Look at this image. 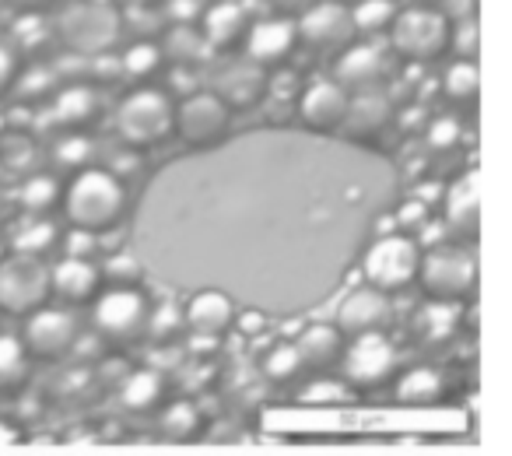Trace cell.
I'll use <instances>...</instances> for the list:
<instances>
[{"mask_svg":"<svg viewBox=\"0 0 512 456\" xmlns=\"http://www.w3.org/2000/svg\"><path fill=\"white\" fill-rule=\"evenodd\" d=\"M172 123H176V106L165 92L158 88H137L116 106L113 127L127 148H155V144L169 141Z\"/></svg>","mask_w":512,"mask_h":456,"instance_id":"7a4b0ae2","label":"cell"},{"mask_svg":"<svg viewBox=\"0 0 512 456\" xmlns=\"http://www.w3.org/2000/svg\"><path fill=\"white\" fill-rule=\"evenodd\" d=\"M393 123V102L383 92H369V95H351L348 113H344L341 134L348 141L369 144L376 137H383V130Z\"/></svg>","mask_w":512,"mask_h":456,"instance_id":"e0dca14e","label":"cell"},{"mask_svg":"<svg viewBox=\"0 0 512 456\" xmlns=\"http://www.w3.org/2000/svg\"><path fill=\"white\" fill-rule=\"evenodd\" d=\"M348 102L351 95L334 78H316L299 92V120L316 134H334L341 130Z\"/></svg>","mask_w":512,"mask_h":456,"instance_id":"9a60e30c","label":"cell"},{"mask_svg":"<svg viewBox=\"0 0 512 456\" xmlns=\"http://www.w3.org/2000/svg\"><path fill=\"white\" fill-rule=\"evenodd\" d=\"M337 369H341L344 383L355 386V390H376V386L390 383V379L397 376L400 355L386 334L351 337V341L344 344V355Z\"/></svg>","mask_w":512,"mask_h":456,"instance_id":"52a82bcc","label":"cell"},{"mask_svg":"<svg viewBox=\"0 0 512 456\" xmlns=\"http://www.w3.org/2000/svg\"><path fill=\"white\" fill-rule=\"evenodd\" d=\"M0 439H11V432H8L4 425H0Z\"/></svg>","mask_w":512,"mask_h":456,"instance_id":"7bdbcfd3","label":"cell"},{"mask_svg":"<svg viewBox=\"0 0 512 456\" xmlns=\"http://www.w3.org/2000/svg\"><path fill=\"white\" fill-rule=\"evenodd\" d=\"M60 197H64V186H60V179L50 176V172H32V176L18 186V207H22L29 218H43L46 211H53V207L60 204Z\"/></svg>","mask_w":512,"mask_h":456,"instance_id":"484cf974","label":"cell"},{"mask_svg":"<svg viewBox=\"0 0 512 456\" xmlns=\"http://www.w3.org/2000/svg\"><path fill=\"white\" fill-rule=\"evenodd\" d=\"M418 264H421V246L411 236L393 232V236H383L369 246V253L362 260V278L376 292L397 295L414 285Z\"/></svg>","mask_w":512,"mask_h":456,"instance_id":"5b68a950","label":"cell"},{"mask_svg":"<svg viewBox=\"0 0 512 456\" xmlns=\"http://www.w3.org/2000/svg\"><path fill=\"white\" fill-rule=\"evenodd\" d=\"M442 393V376L428 365H414L407 369L404 376L397 379V400L400 404H411V407H421V404H435Z\"/></svg>","mask_w":512,"mask_h":456,"instance_id":"4316f807","label":"cell"},{"mask_svg":"<svg viewBox=\"0 0 512 456\" xmlns=\"http://www.w3.org/2000/svg\"><path fill=\"white\" fill-rule=\"evenodd\" d=\"M449 50L463 60H477V50H481V32H477V22H456L449 25Z\"/></svg>","mask_w":512,"mask_h":456,"instance_id":"8d00e7d4","label":"cell"},{"mask_svg":"<svg viewBox=\"0 0 512 456\" xmlns=\"http://www.w3.org/2000/svg\"><path fill=\"white\" fill-rule=\"evenodd\" d=\"M92 155H95V144L88 141L85 134L60 137L57 148H53V162H57V169H67V172L88 169V165H92Z\"/></svg>","mask_w":512,"mask_h":456,"instance_id":"d6a6232c","label":"cell"},{"mask_svg":"<svg viewBox=\"0 0 512 456\" xmlns=\"http://www.w3.org/2000/svg\"><path fill=\"white\" fill-rule=\"evenodd\" d=\"M414 281L432 302H463L477 288V260L474 253L456 243L435 246V250L421 253L418 278Z\"/></svg>","mask_w":512,"mask_h":456,"instance_id":"3957f363","label":"cell"},{"mask_svg":"<svg viewBox=\"0 0 512 456\" xmlns=\"http://www.w3.org/2000/svg\"><path fill=\"white\" fill-rule=\"evenodd\" d=\"M29 376V355L22 341L11 334H0V393H11Z\"/></svg>","mask_w":512,"mask_h":456,"instance_id":"83f0119b","label":"cell"},{"mask_svg":"<svg viewBox=\"0 0 512 456\" xmlns=\"http://www.w3.org/2000/svg\"><path fill=\"white\" fill-rule=\"evenodd\" d=\"M60 246H64V257L92 260V253L99 250V239H95L92 232H78V228H71V236L60 239Z\"/></svg>","mask_w":512,"mask_h":456,"instance_id":"f35d334b","label":"cell"},{"mask_svg":"<svg viewBox=\"0 0 512 456\" xmlns=\"http://www.w3.org/2000/svg\"><path fill=\"white\" fill-rule=\"evenodd\" d=\"M246 60L260 71H278L299 46V32H295L292 18H264L246 29Z\"/></svg>","mask_w":512,"mask_h":456,"instance_id":"4fadbf2b","label":"cell"},{"mask_svg":"<svg viewBox=\"0 0 512 456\" xmlns=\"http://www.w3.org/2000/svg\"><path fill=\"white\" fill-rule=\"evenodd\" d=\"M0 158L8 165H25L32 158V144L25 141V137H18V134H0Z\"/></svg>","mask_w":512,"mask_h":456,"instance_id":"74e56055","label":"cell"},{"mask_svg":"<svg viewBox=\"0 0 512 456\" xmlns=\"http://www.w3.org/2000/svg\"><path fill=\"white\" fill-rule=\"evenodd\" d=\"M249 18L239 4L232 0H218L200 15V39H204L211 50H235V46L246 39Z\"/></svg>","mask_w":512,"mask_h":456,"instance_id":"44dd1931","label":"cell"},{"mask_svg":"<svg viewBox=\"0 0 512 456\" xmlns=\"http://www.w3.org/2000/svg\"><path fill=\"white\" fill-rule=\"evenodd\" d=\"M232 127V113L214 92H193L176 106V123L172 130L179 134V141H186L190 148H211Z\"/></svg>","mask_w":512,"mask_h":456,"instance_id":"30bf717a","label":"cell"},{"mask_svg":"<svg viewBox=\"0 0 512 456\" xmlns=\"http://www.w3.org/2000/svg\"><path fill=\"white\" fill-rule=\"evenodd\" d=\"M99 92L92 85H71L53 99V120L60 127H71V130H81L99 116Z\"/></svg>","mask_w":512,"mask_h":456,"instance_id":"603a6c76","label":"cell"},{"mask_svg":"<svg viewBox=\"0 0 512 456\" xmlns=\"http://www.w3.org/2000/svg\"><path fill=\"white\" fill-rule=\"evenodd\" d=\"M151 302L141 288H106L92 299V327L106 341L130 344L148 334Z\"/></svg>","mask_w":512,"mask_h":456,"instance_id":"8992f818","label":"cell"},{"mask_svg":"<svg viewBox=\"0 0 512 456\" xmlns=\"http://www.w3.org/2000/svg\"><path fill=\"white\" fill-rule=\"evenodd\" d=\"M460 141H463V127L456 116H439L425 134V144L432 155H449V151L460 148Z\"/></svg>","mask_w":512,"mask_h":456,"instance_id":"d590c367","label":"cell"},{"mask_svg":"<svg viewBox=\"0 0 512 456\" xmlns=\"http://www.w3.org/2000/svg\"><path fill=\"white\" fill-rule=\"evenodd\" d=\"M446 225L456 239H477L481 232V193H477V176L467 172L446 193Z\"/></svg>","mask_w":512,"mask_h":456,"instance_id":"d6986e66","label":"cell"},{"mask_svg":"<svg viewBox=\"0 0 512 456\" xmlns=\"http://www.w3.org/2000/svg\"><path fill=\"white\" fill-rule=\"evenodd\" d=\"M134 4H151V0H134Z\"/></svg>","mask_w":512,"mask_h":456,"instance_id":"f6af8a7d","label":"cell"},{"mask_svg":"<svg viewBox=\"0 0 512 456\" xmlns=\"http://www.w3.org/2000/svg\"><path fill=\"white\" fill-rule=\"evenodd\" d=\"M18 81V53L8 50V46H0V99L15 88Z\"/></svg>","mask_w":512,"mask_h":456,"instance_id":"60d3db41","label":"cell"},{"mask_svg":"<svg viewBox=\"0 0 512 456\" xmlns=\"http://www.w3.org/2000/svg\"><path fill=\"white\" fill-rule=\"evenodd\" d=\"M214 95L228 106V113H242V109H253L256 102L267 95V71L246 64H235L228 71L218 74L214 81Z\"/></svg>","mask_w":512,"mask_h":456,"instance_id":"ac0fdd59","label":"cell"},{"mask_svg":"<svg viewBox=\"0 0 512 456\" xmlns=\"http://www.w3.org/2000/svg\"><path fill=\"white\" fill-rule=\"evenodd\" d=\"M158 432H162L165 439H176V442L197 439V432H200V414H197V407L186 404V400H176L172 407H165L162 418H158Z\"/></svg>","mask_w":512,"mask_h":456,"instance_id":"f546056e","label":"cell"},{"mask_svg":"<svg viewBox=\"0 0 512 456\" xmlns=\"http://www.w3.org/2000/svg\"><path fill=\"white\" fill-rule=\"evenodd\" d=\"M302 372L306 369H302V362H299V355H295L292 344H278V348L264 358V376L271 379V383H295Z\"/></svg>","mask_w":512,"mask_h":456,"instance_id":"e575fe53","label":"cell"},{"mask_svg":"<svg viewBox=\"0 0 512 456\" xmlns=\"http://www.w3.org/2000/svg\"><path fill=\"white\" fill-rule=\"evenodd\" d=\"M393 18H397V4L393 0H358L355 8H351L355 32H386Z\"/></svg>","mask_w":512,"mask_h":456,"instance_id":"1f68e13d","label":"cell"},{"mask_svg":"<svg viewBox=\"0 0 512 456\" xmlns=\"http://www.w3.org/2000/svg\"><path fill=\"white\" fill-rule=\"evenodd\" d=\"M99 274H102V281H109V288H137L144 271L134 253H113V257L99 267Z\"/></svg>","mask_w":512,"mask_h":456,"instance_id":"836d02e7","label":"cell"},{"mask_svg":"<svg viewBox=\"0 0 512 456\" xmlns=\"http://www.w3.org/2000/svg\"><path fill=\"white\" fill-rule=\"evenodd\" d=\"M442 95H446L449 106L456 109H474L481 99V71H477L474 60H456L442 74Z\"/></svg>","mask_w":512,"mask_h":456,"instance_id":"d4e9b609","label":"cell"},{"mask_svg":"<svg viewBox=\"0 0 512 456\" xmlns=\"http://www.w3.org/2000/svg\"><path fill=\"white\" fill-rule=\"evenodd\" d=\"M102 292V274L95 260L60 257L50 267V295H57L64 306H85Z\"/></svg>","mask_w":512,"mask_h":456,"instance_id":"2e32d148","label":"cell"},{"mask_svg":"<svg viewBox=\"0 0 512 456\" xmlns=\"http://www.w3.org/2000/svg\"><path fill=\"white\" fill-rule=\"evenodd\" d=\"M165 64V50L158 43H134L120 57V67L130 81H151Z\"/></svg>","mask_w":512,"mask_h":456,"instance_id":"f1b7e54d","label":"cell"},{"mask_svg":"<svg viewBox=\"0 0 512 456\" xmlns=\"http://www.w3.org/2000/svg\"><path fill=\"white\" fill-rule=\"evenodd\" d=\"M183 323L197 337H221V334H228V327L235 323V306L225 292L207 288V292H197L190 299Z\"/></svg>","mask_w":512,"mask_h":456,"instance_id":"ffe728a7","label":"cell"},{"mask_svg":"<svg viewBox=\"0 0 512 456\" xmlns=\"http://www.w3.org/2000/svg\"><path fill=\"white\" fill-rule=\"evenodd\" d=\"M60 228L50 218H25L22 225L11 232V253L15 257H32L43 260L46 253H53L60 246Z\"/></svg>","mask_w":512,"mask_h":456,"instance_id":"cb8c5ba5","label":"cell"},{"mask_svg":"<svg viewBox=\"0 0 512 456\" xmlns=\"http://www.w3.org/2000/svg\"><path fill=\"white\" fill-rule=\"evenodd\" d=\"M386 74H390V67H386L383 53L369 43H351L341 57H334V81L348 95L383 92Z\"/></svg>","mask_w":512,"mask_h":456,"instance_id":"5bb4252c","label":"cell"},{"mask_svg":"<svg viewBox=\"0 0 512 456\" xmlns=\"http://www.w3.org/2000/svg\"><path fill=\"white\" fill-rule=\"evenodd\" d=\"M449 18L432 8H407L397 11L390 22V46L397 57L411 64H432L449 50Z\"/></svg>","mask_w":512,"mask_h":456,"instance_id":"277c9868","label":"cell"},{"mask_svg":"<svg viewBox=\"0 0 512 456\" xmlns=\"http://www.w3.org/2000/svg\"><path fill=\"white\" fill-rule=\"evenodd\" d=\"M334 4H344V8H355L358 0H334Z\"/></svg>","mask_w":512,"mask_h":456,"instance_id":"b9f144b4","label":"cell"},{"mask_svg":"<svg viewBox=\"0 0 512 456\" xmlns=\"http://www.w3.org/2000/svg\"><path fill=\"white\" fill-rule=\"evenodd\" d=\"M120 397L130 411H148V407H155L158 400H162V379H158L155 372H134V376L123 383Z\"/></svg>","mask_w":512,"mask_h":456,"instance_id":"4dcf8cb0","label":"cell"},{"mask_svg":"<svg viewBox=\"0 0 512 456\" xmlns=\"http://www.w3.org/2000/svg\"><path fill=\"white\" fill-rule=\"evenodd\" d=\"M22 348L29 358H43V362H50V358H60L67 355V351L74 348V341H78V320H74L67 309H36V313L25 316L22 323Z\"/></svg>","mask_w":512,"mask_h":456,"instance_id":"8fae6325","label":"cell"},{"mask_svg":"<svg viewBox=\"0 0 512 456\" xmlns=\"http://www.w3.org/2000/svg\"><path fill=\"white\" fill-rule=\"evenodd\" d=\"M295 355H299L302 369H316V372H327L341 365L344 355V337L334 323H316V327H306L299 334V341L292 344Z\"/></svg>","mask_w":512,"mask_h":456,"instance_id":"7402d4cb","label":"cell"},{"mask_svg":"<svg viewBox=\"0 0 512 456\" xmlns=\"http://www.w3.org/2000/svg\"><path fill=\"white\" fill-rule=\"evenodd\" d=\"M50 299V267L32 257L0 260V309L11 316H29Z\"/></svg>","mask_w":512,"mask_h":456,"instance_id":"ba28073f","label":"cell"},{"mask_svg":"<svg viewBox=\"0 0 512 456\" xmlns=\"http://www.w3.org/2000/svg\"><path fill=\"white\" fill-rule=\"evenodd\" d=\"M295 32H299V46L313 50L316 57H341L358 39L355 22H351V8L334 4V0L313 4V8L295 22Z\"/></svg>","mask_w":512,"mask_h":456,"instance_id":"9c48e42d","label":"cell"},{"mask_svg":"<svg viewBox=\"0 0 512 456\" xmlns=\"http://www.w3.org/2000/svg\"><path fill=\"white\" fill-rule=\"evenodd\" d=\"M200 15H204V4H200V0H169V18L176 25L193 29V22H200Z\"/></svg>","mask_w":512,"mask_h":456,"instance_id":"ab89813d","label":"cell"},{"mask_svg":"<svg viewBox=\"0 0 512 456\" xmlns=\"http://www.w3.org/2000/svg\"><path fill=\"white\" fill-rule=\"evenodd\" d=\"M4 130H8V120H4V116H0V134H4Z\"/></svg>","mask_w":512,"mask_h":456,"instance_id":"ee69618b","label":"cell"},{"mask_svg":"<svg viewBox=\"0 0 512 456\" xmlns=\"http://www.w3.org/2000/svg\"><path fill=\"white\" fill-rule=\"evenodd\" d=\"M393 320V302L390 295L376 292V288H355L341 299L337 306V323L341 337H365V334H383Z\"/></svg>","mask_w":512,"mask_h":456,"instance_id":"7c38bea8","label":"cell"},{"mask_svg":"<svg viewBox=\"0 0 512 456\" xmlns=\"http://www.w3.org/2000/svg\"><path fill=\"white\" fill-rule=\"evenodd\" d=\"M60 204H64L71 228L99 236V232H109V228L120 225L123 211H127V186H123L120 176H113V169L88 165V169L71 176Z\"/></svg>","mask_w":512,"mask_h":456,"instance_id":"6da1fadb","label":"cell"}]
</instances>
